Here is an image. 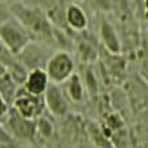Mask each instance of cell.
I'll list each match as a JSON object with an SVG mask.
<instances>
[{
  "label": "cell",
  "instance_id": "cell-1",
  "mask_svg": "<svg viewBox=\"0 0 148 148\" xmlns=\"http://www.w3.org/2000/svg\"><path fill=\"white\" fill-rule=\"evenodd\" d=\"M12 17L20 21L30 33L31 38L36 36L40 42H53V26L47 18L44 10L38 4L14 1L9 5Z\"/></svg>",
  "mask_w": 148,
  "mask_h": 148
},
{
  "label": "cell",
  "instance_id": "cell-2",
  "mask_svg": "<svg viewBox=\"0 0 148 148\" xmlns=\"http://www.w3.org/2000/svg\"><path fill=\"white\" fill-rule=\"evenodd\" d=\"M0 40L8 52L17 56L26 47V44L34 39L20 21L10 17L3 25H0Z\"/></svg>",
  "mask_w": 148,
  "mask_h": 148
},
{
  "label": "cell",
  "instance_id": "cell-3",
  "mask_svg": "<svg viewBox=\"0 0 148 148\" xmlns=\"http://www.w3.org/2000/svg\"><path fill=\"white\" fill-rule=\"evenodd\" d=\"M44 70L49 78V82L62 84L73 73H75V61L72 53L65 49L55 51L49 56Z\"/></svg>",
  "mask_w": 148,
  "mask_h": 148
},
{
  "label": "cell",
  "instance_id": "cell-4",
  "mask_svg": "<svg viewBox=\"0 0 148 148\" xmlns=\"http://www.w3.org/2000/svg\"><path fill=\"white\" fill-rule=\"evenodd\" d=\"M10 107L17 113H20L22 117L34 121L43 116L46 112L43 95H33L26 91L22 86L18 88Z\"/></svg>",
  "mask_w": 148,
  "mask_h": 148
},
{
  "label": "cell",
  "instance_id": "cell-5",
  "mask_svg": "<svg viewBox=\"0 0 148 148\" xmlns=\"http://www.w3.org/2000/svg\"><path fill=\"white\" fill-rule=\"evenodd\" d=\"M53 52V49L49 48V43L40 40H31L17 55V57L27 70L38 69V68L44 69L49 56Z\"/></svg>",
  "mask_w": 148,
  "mask_h": 148
},
{
  "label": "cell",
  "instance_id": "cell-6",
  "mask_svg": "<svg viewBox=\"0 0 148 148\" xmlns=\"http://www.w3.org/2000/svg\"><path fill=\"white\" fill-rule=\"evenodd\" d=\"M46 110H48L55 117H66L69 113V99L66 97L64 90L60 84L49 83L46 92L43 94Z\"/></svg>",
  "mask_w": 148,
  "mask_h": 148
},
{
  "label": "cell",
  "instance_id": "cell-7",
  "mask_svg": "<svg viewBox=\"0 0 148 148\" xmlns=\"http://www.w3.org/2000/svg\"><path fill=\"white\" fill-rule=\"evenodd\" d=\"M5 126L8 133H10L14 138L21 140H30L36 135L35 121L25 118L17 113L14 109H9L5 117Z\"/></svg>",
  "mask_w": 148,
  "mask_h": 148
},
{
  "label": "cell",
  "instance_id": "cell-8",
  "mask_svg": "<svg viewBox=\"0 0 148 148\" xmlns=\"http://www.w3.org/2000/svg\"><path fill=\"white\" fill-rule=\"evenodd\" d=\"M99 39L108 53L120 55L122 52V40H121L120 34L117 33L116 27L107 18H103L100 21Z\"/></svg>",
  "mask_w": 148,
  "mask_h": 148
},
{
  "label": "cell",
  "instance_id": "cell-9",
  "mask_svg": "<svg viewBox=\"0 0 148 148\" xmlns=\"http://www.w3.org/2000/svg\"><path fill=\"white\" fill-rule=\"evenodd\" d=\"M65 22H66L68 29L74 33L86 31L88 27L87 13L78 4H68L65 7Z\"/></svg>",
  "mask_w": 148,
  "mask_h": 148
},
{
  "label": "cell",
  "instance_id": "cell-10",
  "mask_svg": "<svg viewBox=\"0 0 148 148\" xmlns=\"http://www.w3.org/2000/svg\"><path fill=\"white\" fill-rule=\"evenodd\" d=\"M49 83L51 82L47 75V72L42 68H38V69L29 70L22 87L33 95H43Z\"/></svg>",
  "mask_w": 148,
  "mask_h": 148
},
{
  "label": "cell",
  "instance_id": "cell-11",
  "mask_svg": "<svg viewBox=\"0 0 148 148\" xmlns=\"http://www.w3.org/2000/svg\"><path fill=\"white\" fill-rule=\"evenodd\" d=\"M64 92L69 101L73 103H83L84 97H86V88L83 84V79H82L81 74L73 73L66 81L64 82Z\"/></svg>",
  "mask_w": 148,
  "mask_h": 148
},
{
  "label": "cell",
  "instance_id": "cell-12",
  "mask_svg": "<svg viewBox=\"0 0 148 148\" xmlns=\"http://www.w3.org/2000/svg\"><path fill=\"white\" fill-rule=\"evenodd\" d=\"M77 55L81 61L86 64H94L99 59V48L97 44L94 43L91 39H79L75 44Z\"/></svg>",
  "mask_w": 148,
  "mask_h": 148
},
{
  "label": "cell",
  "instance_id": "cell-13",
  "mask_svg": "<svg viewBox=\"0 0 148 148\" xmlns=\"http://www.w3.org/2000/svg\"><path fill=\"white\" fill-rule=\"evenodd\" d=\"M20 87H21L20 84L7 72L3 74V75H0V95L4 97V100L9 105H12L13 100H14V96Z\"/></svg>",
  "mask_w": 148,
  "mask_h": 148
},
{
  "label": "cell",
  "instance_id": "cell-14",
  "mask_svg": "<svg viewBox=\"0 0 148 148\" xmlns=\"http://www.w3.org/2000/svg\"><path fill=\"white\" fill-rule=\"evenodd\" d=\"M35 130L36 134H39L43 138H51L55 133V126L53 123L49 121V118H47L46 116H40L39 118L35 120Z\"/></svg>",
  "mask_w": 148,
  "mask_h": 148
},
{
  "label": "cell",
  "instance_id": "cell-15",
  "mask_svg": "<svg viewBox=\"0 0 148 148\" xmlns=\"http://www.w3.org/2000/svg\"><path fill=\"white\" fill-rule=\"evenodd\" d=\"M83 79V84H84V88H86L87 94H97L99 92V78L97 75L95 74L92 70H86V75H84Z\"/></svg>",
  "mask_w": 148,
  "mask_h": 148
},
{
  "label": "cell",
  "instance_id": "cell-16",
  "mask_svg": "<svg viewBox=\"0 0 148 148\" xmlns=\"http://www.w3.org/2000/svg\"><path fill=\"white\" fill-rule=\"evenodd\" d=\"M91 138L92 142L99 148H112V144L109 142V138L104 134V131L99 127L91 129Z\"/></svg>",
  "mask_w": 148,
  "mask_h": 148
},
{
  "label": "cell",
  "instance_id": "cell-17",
  "mask_svg": "<svg viewBox=\"0 0 148 148\" xmlns=\"http://www.w3.org/2000/svg\"><path fill=\"white\" fill-rule=\"evenodd\" d=\"M10 17H12V13H10L9 5L0 1V25H3V23L9 20Z\"/></svg>",
  "mask_w": 148,
  "mask_h": 148
},
{
  "label": "cell",
  "instance_id": "cell-18",
  "mask_svg": "<svg viewBox=\"0 0 148 148\" xmlns=\"http://www.w3.org/2000/svg\"><path fill=\"white\" fill-rule=\"evenodd\" d=\"M9 109H10V105L8 104V103L4 100V97L0 95V120H1V118H5V117H7V114H8V112H9Z\"/></svg>",
  "mask_w": 148,
  "mask_h": 148
},
{
  "label": "cell",
  "instance_id": "cell-19",
  "mask_svg": "<svg viewBox=\"0 0 148 148\" xmlns=\"http://www.w3.org/2000/svg\"><path fill=\"white\" fill-rule=\"evenodd\" d=\"M143 9H144V16L148 20V0H143Z\"/></svg>",
  "mask_w": 148,
  "mask_h": 148
},
{
  "label": "cell",
  "instance_id": "cell-20",
  "mask_svg": "<svg viewBox=\"0 0 148 148\" xmlns=\"http://www.w3.org/2000/svg\"><path fill=\"white\" fill-rule=\"evenodd\" d=\"M4 51H5V48H4V46H3L1 40H0V53H1V52H4Z\"/></svg>",
  "mask_w": 148,
  "mask_h": 148
}]
</instances>
